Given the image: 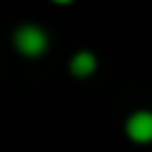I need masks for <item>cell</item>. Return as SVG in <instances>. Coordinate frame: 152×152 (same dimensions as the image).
<instances>
[{
    "mask_svg": "<svg viewBox=\"0 0 152 152\" xmlns=\"http://www.w3.org/2000/svg\"><path fill=\"white\" fill-rule=\"evenodd\" d=\"M48 32L40 27V24H32V21H27V24H19L16 29H13V48L21 53V56H27V59H37V56H43L45 51H48Z\"/></svg>",
    "mask_w": 152,
    "mask_h": 152,
    "instance_id": "1",
    "label": "cell"
},
{
    "mask_svg": "<svg viewBox=\"0 0 152 152\" xmlns=\"http://www.w3.org/2000/svg\"><path fill=\"white\" fill-rule=\"evenodd\" d=\"M126 136L134 144H152V110H136L126 118Z\"/></svg>",
    "mask_w": 152,
    "mask_h": 152,
    "instance_id": "2",
    "label": "cell"
},
{
    "mask_svg": "<svg viewBox=\"0 0 152 152\" xmlns=\"http://www.w3.org/2000/svg\"><path fill=\"white\" fill-rule=\"evenodd\" d=\"M96 67H99V61H96L94 51H77V53L69 59V72H72L75 77H91V75L96 72Z\"/></svg>",
    "mask_w": 152,
    "mask_h": 152,
    "instance_id": "3",
    "label": "cell"
},
{
    "mask_svg": "<svg viewBox=\"0 0 152 152\" xmlns=\"http://www.w3.org/2000/svg\"><path fill=\"white\" fill-rule=\"evenodd\" d=\"M51 3H59V5H67V3H72V0H51Z\"/></svg>",
    "mask_w": 152,
    "mask_h": 152,
    "instance_id": "4",
    "label": "cell"
}]
</instances>
